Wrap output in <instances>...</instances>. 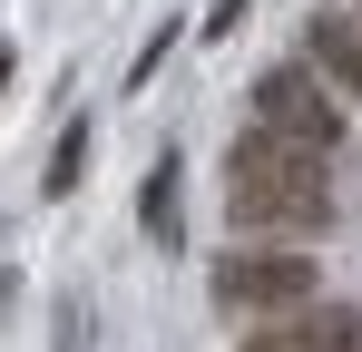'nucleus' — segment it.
Listing matches in <instances>:
<instances>
[{
  "label": "nucleus",
  "mask_w": 362,
  "mask_h": 352,
  "mask_svg": "<svg viewBox=\"0 0 362 352\" xmlns=\"http://www.w3.org/2000/svg\"><path fill=\"white\" fill-rule=\"evenodd\" d=\"M303 59L333 78V98L343 108H362V20H343V10H323L313 30H303Z\"/></svg>",
  "instance_id": "nucleus-5"
},
{
  "label": "nucleus",
  "mask_w": 362,
  "mask_h": 352,
  "mask_svg": "<svg viewBox=\"0 0 362 352\" xmlns=\"http://www.w3.org/2000/svg\"><path fill=\"white\" fill-rule=\"evenodd\" d=\"M0 88H10V49H0Z\"/></svg>",
  "instance_id": "nucleus-9"
},
{
  "label": "nucleus",
  "mask_w": 362,
  "mask_h": 352,
  "mask_svg": "<svg viewBox=\"0 0 362 352\" xmlns=\"http://www.w3.org/2000/svg\"><path fill=\"white\" fill-rule=\"evenodd\" d=\"M186 167L177 157H157V167H147V196H137V225H147V245H157V254H186Z\"/></svg>",
  "instance_id": "nucleus-6"
},
{
  "label": "nucleus",
  "mask_w": 362,
  "mask_h": 352,
  "mask_svg": "<svg viewBox=\"0 0 362 352\" xmlns=\"http://www.w3.org/2000/svg\"><path fill=\"white\" fill-rule=\"evenodd\" d=\"M245 10H255V0H216V10H206V30H196V40H235V20Z\"/></svg>",
  "instance_id": "nucleus-8"
},
{
  "label": "nucleus",
  "mask_w": 362,
  "mask_h": 352,
  "mask_svg": "<svg viewBox=\"0 0 362 352\" xmlns=\"http://www.w3.org/2000/svg\"><path fill=\"white\" fill-rule=\"evenodd\" d=\"M323 167H333V157H303V147H284L274 127H255V137H235V157H226V216H235L245 235H274V245L323 235L343 216Z\"/></svg>",
  "instance_id": "nucleus-1"
},
{
  "label": "nucleus",
  "mask_w": 362,
  "mask_h": 352,
  "mask_svg": "<svg viewBox=\"0 0 362 352\" xmlns=\"http://www.w3.org/2000/svg\"><path fill=\"white\" fill-rule=\"evenodd\" d=\"M78 176H88V117H69V127H59V147H49V186H40V196H69Z\"/></svg>",
  "instance_id": "nucleus-7"
},
{
  "label": "nucleus",
  "mask_w": 362,
  "mask_h": 352,
  "mask_svg": "<svg viewBox=\"0 0 362 352\" xmlns=\"http://www.w3.org/2000/svg\"><path fill=\"white\" fill-rule=\"evenodd\" d=\"M255 127H274L303 157H333V147H343V98H333V78H323L313 59H274V69L255 78Z\"/></svg>",
  "instance_id": "nucleus-2"
},
{
  "label": "nucleus",
  "mask_w": 362,
  "mask_h": 352,
  "mask_svg": "<svg viewBox=\"0 0 362 352\" xmlns=\"http://www.w3.org/2000/svg\"><path fill=\"white\" fill-rule=\"evenodd\" d=\"M313 284H323V264L294 254V245H235L216 264V303L226 313H303Z\"/></svg>",
  "instance_id": "nucleus-3"
},
{
  "label": "nucleus",
  "mask_w": 362,
  "mask_h": 352,
  "mask_svg": "<svg viewBox=\"0 0 362 352\" xmlns=\"http://www.w3.org/2000/svg\"><path fill=\"white\" fill-rule=\"evenodd\" d=\"M245 352H362V313L353 303H303V313H264V333Z\"/></svg>",
  "instance_id": "nucleus-4"
}]
</instances>
